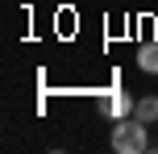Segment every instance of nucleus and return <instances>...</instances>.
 Instances as JSON below:
<instances>
[{
    "instance_id": "nucleus-2",
    "label": "nucleus",
    "mask_w": 158,
    "mask_h": 154,
    "mask_svg": "<svg viewBox=\"0 0 158 154\" xmlns=\"http://www.w3.org/2000/svg\"><path fill=\"white\" fill-rule=\"evenodd\" d=\"M104 113L112 117V121H121V117H133V108H137V100L129 96V92H112V96H104Z\"/></svg>"
},
{
    "instance_id": "nucleus-3",
    "label": "nucleus",
    "mask_w": 158,
    "mask_h": 154,
    "mask_svg": "<svg viewBox=\"0 0 158 154\" xmlns=\"http://www.w3.org/2000/svg\"><path fill=\"white\" fill-rule=\"evenodd\" d=\"M137 67H142L146 75H158V42H146V46L137 50Z\"/></svg>"
},
{
    "instance_id": "nucleus-4",
    "label": "nucleus",
    "mask_w": 158,
    "mask_h": 154,
    "mask_svg": "<svg viewBox=\"0 0 158 154\" xmlns=\"http://www.w3.org/2000/svg\"><path fill=\"white\" fill-rule=\"evenodd\" d=\"M133 117H137V121H146V125H154V121H158V96H142V100H137V108H133Z\"/></svg>"
},
{
    "instance_id": "nucleus-1",
    "label": "nucleus",
    "mask_w": 158,
    "mask_h": 154,
    "mask_svg": "<svg viewBox=\"0 0 158 154\" xmlns=\"http://www.w3.org/2000/svg\"><path fill=\"white\" fill-rule=\"evenodd\" d=\"M112 150L117 154H142L150 150V125L137 121V117H121L112 125Z\"/></svg>"
}]
</instances>
